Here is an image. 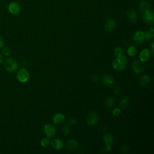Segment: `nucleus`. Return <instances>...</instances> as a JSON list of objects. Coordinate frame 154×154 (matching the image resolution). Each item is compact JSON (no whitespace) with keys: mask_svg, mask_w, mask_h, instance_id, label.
<instances>
[{"mask_svg":"<svg viewBox=\"0 0 154 154\" xmlns=\"http://www.w3.org/2000/svg\"><path fill=\"white\" fill-rule=\"evenodd\" d=\"M112 66H113V68L116 70H118V71H120V70H123L125 69L126 66L123 65L122 64H121L120 63H119L118 61V60H117V58H116L113 62H112Z\"/></svg>","mask_w":154,"mask_h":154,"instance_id":"nucleus-18","label":"nucleus"},{"mask_svg":"<svg viewBox=\"0 0 154 154\" xmlns=\"http://www.w3.org/2000/svg\"><path fill=\"white\" fill-rule=\"evenodd\" d=\"M16 77L20 82L25 83L28 81L29 78V74L26 69H22L17 73Z\"/></svg>","mask_w":154,"mask_h":154,"instance_id":"nucleus-2","label":"nucleus"},{"mask_svg":"<svg viewBox=\"0 0 154 154\" xmlns=\"http://www.w3.org/2000/svg\"><path fill=\"white\" fill-rule=\"evenodd\" d=\"M112 114L114 116L117 117L121 114V110L119 108H114L112 111Z\"/></svg>","mask_w":154,"mask_h":154,"instance_id":"nucleus-29","label":"nucleus"},{"mask_svg":"<svg viewBox=\"0 0 154 154\" xmlns=\"http://www.w3.org/2000/svg\"><path fill=\"white\" fill-rule=\"evenodd\" d=\"M53 122L55 124H61L65 120V116L62 113H56L52 117Z\"/></svg>","mask_w":154,"mask_h":154,"instance_id":"nucleus-13","label":"nucleus"},{"mask_svg":"<svg viewBox=\"0 0 154 154\" xmlns=\"http://www.w3.org/2000/svg\"><path fill=\"white\" fill-rule=\"evenodd\" d=\"M116 26V21L111 18L108 19L105 22V30L108 31V32H111L112 31H113Z\"/></svg>","mask_w":154,"mask_h":154,"instance_id":"nucleus-9","label":"nucleus"},{"mask_svg":"<svg viewBox=\"0 0 154 154\" xmlns=\"http://www.w3.org/2000/svg\"><path fill=\"white\" fill-rule=\"evenodd\" d=\"M126 14H127L128 19L131 22H137V20L138 19V14L135 10H134L133 9H130V10H128Z\"/></svg>","mask_w":154,"mask_h":154,"instance_id":"nucleus-11","label":"nucleus"},{"mask_svg":"<svg viewBox=\"0 0 154 154\" xmlns=\"http://www.w3.org/2000/svg\"><path fill=\"white\" fill-rule=\"evenodd\" d=\"M142 18L145 23L152 25L154 22V13L153 11L150 9L143 12L142 13Z\"/></svg>","mask_w":154,"mask_h":154,"instance_id":"nucleus-5","label":"nucleus"},{"mask_svg":"<svg viewBox=\"0 0 154 154\" xmlns=\"http://www.w3.org/2000/svg\"><path fill=\"white\" fill-rule=\"evenodd\" d=\"M50 142L48 140V138H43L40 141V144L43 147H48L49 146Z\"/></svg>","mask_w":154,"mask_h":154,"instance_id":"nucleus-24","label":"nucleus"},{"mask_svg":"<svg viewBox=\"0 0 154 154\" xmlns=\"http://www.w3.org/2000/svg\"><path fill=\"white\" fill-rule=\"evenodd\" d=\"M7 8L9 13L13 15H17L20 11V4L16 1H12L10 2L8 5Z\"/></svg>","mask_w":154,"mask_h":154,"instance_id":"nucleus-4","label":"nucleus"},{"mask_svg":"<svg viewBox=\"0 0 154 154\" xmlns=\"http://www.w3.org/2000/svg\"><path fill=\"white\" fill-rule=\"evenodd\" d=\"M133 41L136 45L141 44L144 40V32L142 31H137L133 35Z\"/></svg>","mask_w":154,"mask_h":154,"instance_id":"nucleus-6","label":"nucleus"},{"mask_svg":"<svg viewBox=\"0 0 154 154\" xmlns=\"http://www.w3.org/2000/svg\"><path fill=\"white\" fill-rule=\"evenodd\" d=\"M144 39H146V40H150L152 37H153V34H152L150 31H145L144 32Z\"/></svg>","mask_w":154,"mask_h":154,"instance_id":"nucleus-27","label":"nucleus"},{"mask_svg":"<svg viewBox=\"0 0 154 154\" xmlns=\"http://www.w3.org/2000/svg\"><path fill=\"white\" fill-rule=\"evenodd\" d=\"M120 107L122 109H125L127 108L129 105V99L127 97H123L119 100Z\"/></svg>","mask_w":154,"mask_h":154,"instance_id":"nucleus-21","label":"nucleus"},{"mask_svg":"<svg viewBox=\"0 0 154 154\" xmlns=\"http://www.w3.org/2000/svg\"><path fill=\"white\" fill-rule=\"evenodd\" d=\"M123 54V50L120 47H116L114 50V55L117 57Z\"/></svg>","mask_w":154,"mask_h":154,"instance_id":"nucleus-25","label":"nucleus"},{"mask_svg":"<svg viewBox=\"0 0 154 154\" xmlns=\"http://www.w3.org/2000/svg\"><path fill=\"white\" fill-rule=\"evenodd\" d=\"M150 10V4L146 0H141L139 4V10L143 13V12Z\"/></svg>","mask_w":154,"mask_h":154,"instance_id":"nucleus-12","label":"nucleus"},{"mask_svg":"<svg viewBox=\"0 0 154 154\" xmlns=\"http://www.w3.org/2000/svg\"><path fill=\"white\" fill-rule=\"evenodd\" d=\"M86 122L91 126L96 125L98 122V116L97 114L94 111L89 112L86 117Z\"/></svg>","mask_w":154,"mask_h":154,"instance_id":"nucleus-3","label":"nucleus"},{"mask_svg":"<svg viewBox=\"0 0 154 154\" xmlns=\"http://www.w3.org/2000/svg\"><path fill=\"white\" fill-rule=\"evenodd\" d=\"M44 131L47 138H51L54 136L55 134V128L52 125L46 123L44 126Z\"/></svg>","mask_w":154,"mask_h":154,"instance_id":"nucleus-7","label":"nucleus"},{"mask_svg":"<svg viewBox=\"0 0 154 154\" xmlns=\"http://www.w3.org/2000/svg\"><path fill=\"white\" fill-rule=\"evenodd\" d=\"M102 82L104 85L106 87H109L114 84V79L111 75H106L103 76Z\"/></svg>","mask_w":154,"mask_h":154,"instance_id":"nucleus-16","label":"nucleus"},{"mask_svg":"<svg viewBox=\"0 0 154 154\" xmlns=\"http://www.w3.org/2000/svg\"><path fill=\"white\" fill-rule=\"evenodd\" d=\"M5 70L9 72H14L18 69L17 62L11 58H7L4 63Z\"/></svg>","mask_w":154,"mask_h":154,"instance_id":"nucleus-1","label":"nucleus"},{"mask_svg":"<svg viewBox=\"0 0 154 154\" xmlns=\"http://www.w3.org/2000/svg\"><path fill=\"white\" fill-rule=\"evenodd\" d=\"M150 46L151 48H154V43H153V42H151V43H150Z\"/></svg>","mask_w":154,"mask_h":154,"instance_id":"nucleus-38","label":"nucleus"},{"mask_svg":"<svg viewBox=\"0 0 154 154\" xmlns=\"http://www.w3.org/2000/svg\"><path fill=\"white\" fill-rule=\"evenodd\" d=\"M63 134L66 136L67 135H69L70 132V128L69 126H65L63 127Z\"/></svg>","mask_w":154,"mask_h":154,"instance_id":"nucleus-28","label":"nucleus"},{"mask_svg":"<svg viewBox=\"0 0 154 154\" xmlns=\"http://www.w3.org/2000/svg\"><path fill=\"white\" fill-rule=\"evenodd\" d=\"M113 91H114V94L117 95L120 92V88L118 87V86H116L114 88V90H113Z\"/></svg>","mask_w":154,"mask_h":154,"instance_id":"nucleus-31","label":"nucleus"},{"mask_svg":"<svg viewBox=\"0 0 154 154\" xmlns=\"http://www.w3.org/2000/svg\"><path fill=\"white\" fill-rule=\"evenodd\" d=\"M103 139L106 144V146H111L114 142L113 135L110 133H105L103 135Z\"/></svg>","mask_w":154,"mask_h":154,"instance_id":"nucleus-14","label":"nucleus"},{"mask_svg":"<svg viewBox=\"0 0 154 154\" xmlns=\"http://www.w3.org/2000/svg\"><path fill=\"white\" fill-rule=\"evenodd\" d=\"M115 104V99L111 97H107L105 100V105L108 108H111Z\"/></svg>","mask_w":154,"mask_h":154,"instance_id":"nucleus-20","label":"nucleus"},{"mask_svg":"<svg viewBox=\"0 0 154 154\" xmlns=\"http://www.w3.org/2000/svg\"><path fill=\"white\" fill-rule=\"evenodd\" d=\"M51 146L55 150H60L63 146V143L61 140L55 138L51 141Z\"/></svg>","mask_w":154,"mask_h":154,"instance_id":"nucleus-15","label":"nucleus"},{"mask_svg":"<svg viewBox=\"0 0 154 154\" xmlns=\"http://www.w3.org/2000/svg\"><path fill=\"white\" fill-rule=\"evenodd\" d=\"M150 77L147 75H144L140 77L139 82L141 86H146L149 84V83L150 82Z\"/></svg>","mask_w":154,"mask_h":154,"instance_id":"nucleus-19","label":"nucleus"},{"mask_svg":"<svg viewBox=\"0 0 154 154\" xmlns=\"http://www.w3.org/2000/svg\"><path fill=\"white\" fill-rule=\"evenodd\" d=\"M3 61V57H2V55L0 54V64H1Z\"/></svg>","mask_w":154,"mask_h":154,"instance_id":"nucleus-36","label":"nucleus"},{"mask_svg":"<svg viewBox=\"0 0 154 154\" xmlns=\"http://www.w3.org/2000/svg\"><path fill=\"white\" fill-rule=\"evenodd\" d=\"M2 53L5 56H8L11 54V49L8 47H4L2 49Z\"/></svg>","mask_w":154,"mask_h":154,"instance_id":"nucleus-26","label":"nucleus"},{"mask_svg":"<svg viewBox=\"0 0 154 154\" xmlns=\"http://www.w3.org/2000/svg\"><path fill=\"white\" fill-rule=\"evenodd\" d=\"M149 31L153 35V32H154V28H150V29H149Z\"/></svg>","mask_w":154,"mask_h":154,"instance_id":"nucleus-35","label":"nucleus"},{"mask_svg":"<svg viewBox=\"0 0 154 154\" xmlns=\"http://www.w3.org/2000/svg\"><path fill=\"white\" fill-rule=\"evenodd\" d=\"M150 56V52L149 51V49H143L139 55L140 57V60L142 62H145L147 61Z\"/></svg>","mask_w":154,"mask_h":154,"instance_id":"nucleus-10","label":"nucleus"},{"mask_svg":"<svg viewBox=\"0 0 154 154\" xmlns=\"http://www.w3.org/2000/svg\"><path fill=\"white\" fill-rule=\"evenodd\" d=\"M153 49H154V48H151V54H152V55L153 57V55H154Z\"/></svg>","mask_w":154,"mask_h":154,"instance_id":"nucleus-37","label":"nucleus"},{"mask_svg":"<svg viewBox=\"0 0 154 154\" xmlns=\"http://www.w3.org/2000/svg\"><path fill=\"white\" fill-rule=\"evenodd\" d=\"M91 79L93 81H97L99 80V76L97 75H96V74H94L91 76Z\"/></svg>","mask_w":154,"mask_h":154,"instance_id":"nucleus-32","label":"nucleus"},{"mask_svg":"<svg viewBox=\"0 0 154 154\" xmlns=\"http://www.w3.org/2000/svg\"><path fill=\"white\" fill-rule=\"evenodd\" d=\"M132 69L136 73H141L144 70V65L142 61L135 60L132 64Z\"/></svg>","mask_w":154,"mask_h":154,"instance_id":"nucleus-8","label":"nucleus"},{"mask_svg":"<svg viewBox=\"0 0 154 154\" xmlns=\"http://www.w3.org/2000/svg\"><path fill=\"white\" fill-rule=\"evenodd\" d=\"M116 58L119 63H120L121 64H122L123 65H124L125 66H126L128 61H127V59L125 55H123V54L120 55L117 57Z\"/></svg>","mask_w":154,"mask_h":154,"instance_id":"nucleus-23","label":"nucleus"},{"mask_svg":"<svg viewBox=\"0 0 154 154\" xmlns=\"http://www.w3.org/2000/svg\"><path fill=\"white\" fill-rule=\"evenodd\" d=\"M3 45H4V40H3L1 35H0V49L3 47Z\"/></svg>","mask_w":154,"mask_h":154,"instance_id":"nucleus-34","label":"nucleus"},{"mask_svg":"<svg viewBox=\"0 0 154 154\" xmlns=\"http://www.w3.org/2000/svg\"><path fill=\"white\" fill-rule=\"evenodd\" d=\"M69 122V123L70 125H73L76 123V120L74 118H70Z\"/></svg>","mask_w":154,"mask_h":154,"instance_id":"nucleus-33","label":"nucleus"},{"mask_svg":"<svg viewBox=\"0 0 154 154\" xmlns=\"http://www.w3.org/2000/svg\"><path fill=\"white\" fill-rule=\"evenodd\" d=\"M66 146L69 150H74L78 146V142L75 139H69L66 142Z\"/></svg>","mask_w":154,"mask_h":154,"instance_id":"nucleus-17","label":"nucleus"},{"mask_svg":"<svg viewBox=\"0 0 154 154\" xmlns=\"http://www.w3.org/2000/svg\"><path fill=\"white\" fill-rule=\"evenodd\" d=\"M127 52L129 56L133 57L137 54V49L134 46H131L128 48L127 50Z\"/></svg>","mask_w":154,"mask_h":154,"instance_id":"nucleus-22","label":"nucleus"},{"mask_svg":"<svg viewBox=\"0 0 154 154\" xmlns=\"http://www.w3.org/2000/svg\"><path fill=\"white\" fill-rule=\"evenodd\" d=\"M121 147H122V152H123V153H126V152H127L128 147H127V146H126V144L123 143V144H122Z\"/></svg>","mask_w":154,"mask_h":154,"instance_id":"nucleus-30","label":"nucleus"}]
</instances>
